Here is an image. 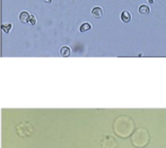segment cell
I'll use <instances>...</instances> for the list:
<instances>
[{"label": "cell", "instance_id": "1", "mask_svg": "<svg viewBox=\"0 0 166 148\" xmlns=\"http://www.w3.org/2000/svg\"><path fill=\"white\" fill-rule=\"evenodd\" d=\"M149 135L147 131L144 129H139L136 131L132 136V142L135 146L142 147L147 144Z\"/></svg>", "mask_w": 166, "mask_h": 148}, {"label": "cell", "instance_id": "2", "mask_svg": "<svg viewBox=\"0 0 166 148\" xmlns=\"http://www.w3.org/2000/svg\"><path fill=\"white\" fill-rule=\"evenodd\" d=\"M16 130L20 136H28L32 133V126L28 122H22L17 126Z\"/></svg>", "mask_w": 166, "mask_h": 148}, {"label": "cell", "instance_id": "3", "mask_svg": "<svg viewBox=\"0 0 166 148\" xmlns=\"http://www.w3.org/2000/svg\"><path fill=\"white\" fill-rule=\"evenodd\" d=\"M103 148H116V142L115 140L109 136L103 140L102 142Z\"/></svg>", "mask_w": 166, "mask_h": 148}, {"label": "cell", "instance_id": "4", "mask_svg": "<svg viewBox=\"0 0 166 148\" xmlns=\"http://www.w3.org/2000/svg\"><path fill=\"white\" fill-rule=\"evenodd\" d=\"M103 14V10L102 8L99 7H94L92 10V14L96 18H101L102 17Z\"/></svg>", "mask_w": 166, "mask_h": 148}, {"label": "cell", "instance_id": "5", "mask_svg": "<svg viewBox=\"0 0 166 148\" xmlns=\"http://www.w3.org/2000/svg\"><path fill=\"white\" fill-rule=\"evenodd\" d=\"M131 14L127 10H124L121 14V20L124 23H129L131 20Z\"/></svg>", "mask_w": 166, "mask_h": 148}, {"label": "cell", "instance_id": "6", "mask_svg": "<svg viewBox=\"0 0 166 148\" xmlns=\"http://www.w3.org/2000/svg\"><path fill=\"white\" fill-rule=\"evenodd\" d=\"M30 16H31V15H29V12L26 11H23L20 13L19 18H20L21 22L23 23H27L29 21Z\"/></svg>", "mask_w": 166, "mask_h": 148}, {"label": "cell", "instance_id": "7", "mask_svg": "<svg viewBox=\"0 0 166 148\" xmlns=\"http://www.w3.org/2000/svg\"><path fill=\"white\" fill-rule=\"evenodd\" d=\"M138 12L142 15L148 14H149V12H150V8H149V7L147 6V5H142L139 7Z\"/></svg>", "mask_w": 166, "mask_h": 148}, {"label": "cell", "instance_id": "8", "mask_svg": "<svg viewBox=\"0 0 166 148\" xmlns=\"http://www.w3.org/2000/svg\"><path fill=\"white\" fill-rule=\"evenodd\" d=\"M61 55L63 57H68L71 54V50L67 46H64L63 47L61 48V51H60Z\"/></svg>", "mask_w": 166, "mask_h": 148}, {"label": "cell", "instance_id": "9", "mask_svg": "<svg viewBox=\"0 0 166 148\" xmlns=\"http://www.w3.org/2000/svg\"><path fill=\"white\" fill-rule=\"evenodd\" d=\"M92 29V25L89 23H84L82 24L79 28V31L81 32H84L88 31Z\"/></svg>", "mask_w": 166, "mask_h": 148}, {"label": "cell", "instance_id": "10", "mask_svg": "<svg viewBox=\"0 0 166 148\" xmlns=\"http://www.w3.org/2000/svg\"><path fill=\"white\" fill-rule=\"evenodd\" d=\"M12 28V24L9 23H6V24H3L1 25V29L2 31H3L5 33H9V32L11 31V29Z\"/></svg>", "mask_w": 166, "mask_h": 148}, {"label": "cell", "instance_id": "11", "mask_svg": "<svg viewBox=\"0 0 166 148\" xmlns=\"http://www.w3.org/2000/svg\"><path fill=\"white\" fill-rule=\"evenodd\" d=\"M29 23L31 25H34L35 24L37 23V18L34 15H31L30 16V19H29Z\"/></svg>", "mask_w": 166, "mask_h": 148}, {"label": "cell", "instance_id": "12", "mask_svg": "<svg viewBox=\"0 0 166 148\" xmlns=\"http://www.w3.org/2000/svg\"><path fill=\"white\" fill-rule=\"evenodd\" d=\"M147 1L149 3H153L154 2V0H147Z\"/></svg>", "mask_w": 166, "mask_h": 148}, {"label": "cell", "instance_id": "13", "mask_svg": "<svg viewBox=\"0 0 166 148\" xmlns=\"http://www.w3.org/2000/svg\"><path fill=\"white\" fill-rule=\"evenodd\" d=\"M45 3H51L52 1V0H43Z\"/></svg>", "mask_w": 166, "mask_h": 148}]
</instances>
